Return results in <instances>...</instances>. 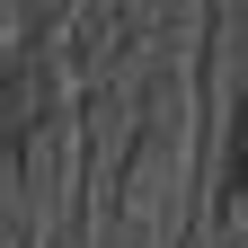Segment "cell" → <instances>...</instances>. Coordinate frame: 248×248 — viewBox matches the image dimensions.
Returning <instances> with one entry per match:
<instances>
[{
	"label": "cell",
	"mask_w": 248,
	"mask_h": 248,
	"mask_svg": "<svg viewBox=\"0 0 248 248\" xmlns=\"http://www.w3.org/2000/svg\"><path fill=\"white\" fill-rule=\"evenodd\" d=\"M222 239L248 248V98L231 115V160H222Z\"/></svg>",
	"instance_id": "1"
}]
</instances>
